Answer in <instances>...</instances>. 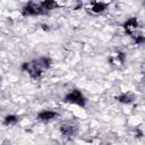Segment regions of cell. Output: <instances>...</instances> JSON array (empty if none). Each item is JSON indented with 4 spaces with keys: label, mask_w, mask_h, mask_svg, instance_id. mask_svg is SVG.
Returning <instances> with one entry per match:
<instances>
[{
    "label": "cell",
    "mask_w": 145,
    "mask_h": 145,
    "mask_svg": "<svg viewBox=\"0 0 145 145\" xmlns=\"http://www.w3.org/2000/svg\"><path fill=\"white\" fill-rule=\"evenodd\" d=\"M126 32L131 35L137 43H142L144 42V36H143V31H142V27L138 25V22L136 18H130L129 20H127L123 25Z\"/></svg>",
    "instance_id": "1"
},
{
    "label": "cell",
    "mask_w": 145,
    "mask_h": 145,
    "mask_svg": "<svg viewBox=\"0 0 145 145\" xmlns=\"http://www.w3.org/2000/svg\"><path fill=\"white\" fill-rule=\"evenodd\" d=\"M23 15L24 16H32V15H41L44 14L45 10L43 9L41 3H35V2H29L23 8Z\"/></svg>",
    "instance_id": "2"
},
{
    "label": "cell",
    "mask_w": 145,
    "mask_h": 145,
    "mask_svg": "<svg viewBox=\"0 0 145 145\" xmlns=\"http://www.w3.org/2000/svg\"><path fill=\"white\" fill-rule=\"evenodd\" d=\"M65 101L68 102V103H72V104H77V105H80V106H84L85 105V99L83 96V94L77 91V89H74L71 91L70 93H68L66 96H65Z\"/></svg>",
    "instance_id": "3"
},
{
    "label": "cell",
    "mask_w": 145,
    "mask_h": 145,
    "mask_svg": "<svg viewBox=\"0 0 145 145\" xmlns=\"http://www.w3.org/2000/svg\"><path fill=\"white\" fill-rule=\"evenodd\" d=\"M22 68H23V70L27 71V74H28L32 78H39V77L42 75V71H43V70L34 62V60L31 61V62H25Z\"/></svg>",
    "instance_id": "4"
},
{
    "label": "cell",
    "mask_w": 145,
    "mask_h": 145,
    "mask_svg": "<svg viewBox=\"0 0 145 145\" xmlns=\"http://www.w3.org/2000/svg\"><path fill=\"white\" fill-rule=\"evenodd\" d=\"M106 3L108 2H103L102 0H94L93 3H92V6H91V10L93 12H95V14H100V12H102V11L105 10Z\"/></svg>",
    "instance_id": "5"
},
{
    "label": "cell",
    "mask_w": 145,
    "mask_h": 145,
    "mask_svg": "<svg viewBox=\"0 0 145 145\" xmlns=\"http://www.w3.org/2000/svg\"><path fill=\"white\" fill-rule=\"evenodd\" d=\"M77 127L74 126L72 123H62L61 125V133L65 135V136H71L72 134H75Z\"/></svg>",
    "instance_id": "6"
},
{
    "label": "cell",
    "mask_w": 145,
    "mask_h": 145,
    "mask_svg": "<svg viewBox=\"0 0 145 145\" xmlns=\"http://www.w3.org/2000/svg\"><path fill=\"white\" fill-rule=\"evenodd\" d=\"M57 116H58L57 112L46 110V111H42V112H40V113L37 114V118H39L40 120H44V121H46V120H50V119L56 118Z\"/></svg>",
    "instance_id": "7"
},
{
    "label": "cell",
    "mask_w": 145,
    "mask_h": 145,
    "mask_svg": "<svg viewBox=\"0 0 145 145\" xmlns=\"http://www.w3.org/2000/svg\"><path fill=\"white\" fill-rule=\"evenodd\" d=\"M123 59H125V56H123V53H121V52H117V53H114L112 57H111V62L112 63H114V65H117V66H120L122 62H123Z\"/></svg>",
    "instance_id": "8"
},
{
    "label": "cell",
    "mask_w": 145,
    "mask_h": 145,
    "mask_svg": "<svg viewBox=\"0 0 145 145\" xmlns=\"http://www.w3.org/2000/svg\"><path fill=\"white\" fill-rule=\"evenodd\" d=\"M41 5H42V7H43V9L45 11L52 10V9H54V8L58 7V5H57V2L54 0H43Z\"/></svg>",
    "instance_id": "9"
},
{
    "label": "cell",
    "mask_w": 145,
    "mask_h": 145,
    "mask_svg": "<svg viewBox=\"0 0 145 145\" xmlns=\"http://www.w3.org/2000/svg\"><path fill=\"white\" fill-rule=\"evenodd\" d=\"M117 100H118L119 102H121V103H130V102L134 101V95L130 94V93H128V94L125 93V94L119 95V96L117 97Z\"/></svg>",
    "instance_id": "10"
},
{
    "label": "cell",
    "mask_w": 145,
    "mask_h": 145,
    "mask_svg": "<svg viewBox=\"0 0 145 145\" xmlns=\"http://www.w3.org/2000/svg\"><path fill=\"white\" fill-rule=\"evenodd\" d=\"M17 122V117L16 116H7L5 118V125H14Z\"/></svg>",
    "instance_id": "11"
}]
</instances>
